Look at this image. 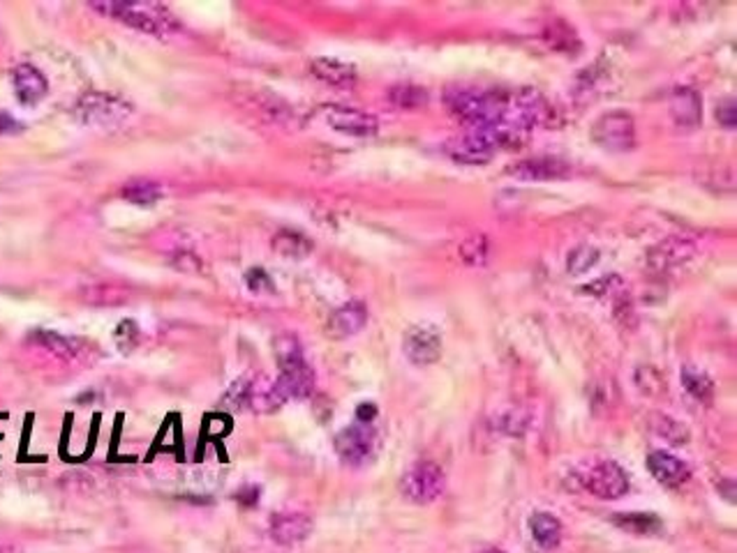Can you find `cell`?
I'll return each mask as SVG.
<instances>
[{
  "mask_svg": "<svg viewBox=\"0 0 737 553\" xmlns=\"http://www.w3.org/2000/svg\"><path fill=\"white\" fill-rule=\"evenodd\" d=\"M93 10H97L105 17L121 21L130 28H137L141 33L155 35V37H169L179 30V21L173 19L172 12L164 10L157 3H141V0H100L90 3Z\"/></svg>",
  "mask_w": 737,
  "mask_h": 553,
  "instance_id": "cell-1",
  "label": "cell"
},
{
  "mask_svg": "<svg viewBox=\"0 0 737 553\" xmlns=\"http://www.w3.org/2000/svg\"><path fill=\"white\" fill-rule=\"evenodd\" d=\"M275 358H278L280 376L278 387L285 399H306L314 390V374L303 358L301 343L291 334L275 339Z\"/></svg>",
  "mask_w": 737,
  "mask_h": 553,
  "instance_id": "cell-2",
  "label": "cell"
},
{
  "mask_svg": "<svg viewBox=\"0 0 737 553\" xmlns=\"http://www.w3.org/2000/svg\"><path fill=\"white\" fill-rule=\"evenodd\" d=\"M132 113L134 106L128 100H123L116 93H105V90L86 93L84 97H79L77 106H74V116L79 118V122L96 129L121 128Z\"/></svg>",
  "mask_w": 737,
  "mask_h": 553,
  "instance_id": "cell-3",
  "label": "cell"
},
{
  "mask_svg": "<svg viewBox=\"0 0 737 553\" xmlns=\"http://www.w3.org/2000/svg\"><path fill=\"white\" fill-rule=\"evenodd\" d=\"M502 95L486 93L479 88H456L447 93V104L456 118L467 122L469 128L499 122L502 118Z\"/></svg>",
  "mask_w": 737,
  "mask_h": 553,
  "instance_id": "cell-4",
  "label": "cell"
},
{
  "mask_svg": "<svg viewBox=\"0 0 737 553\" xmlns=\"http://www.w3.org/2000/svg\"><path fill=\"white\" fill-rule=\"evenodd\" d=\"M444 487H447L444 470L437 464H432V461L414 464L400 480L402 496L407 498L409 503L416 505L435 503L437 498L441 496V491H444Z\"/></svg>",
  "mask_w": 737,
  "mask_h": 553,
  "instance_id": "cell-5",
  "label": "cell"
},
{
  "mask_svg": "<svg viewBox=\"0 0 737 553\" xmlns=\"http://www.w3.org/2000/svg\"><path fill=\"white\" fill-rule=\"evenodd\" d=\"M592 138L594 144H599L606 150H613V153L632 150L633 144H636V122H633V116L622 109L603 113V116H599L594 120Z\"/></svg>",
  "mask_w": 737,
  "mask_h": 553,
  "instance_id": "cell-6",
  "label": "cell"
},
{
  "mask_svg": "<svg viewBox=\"0 0 737 553\" xmlns=\"http://www.w3.org/2000/svg\"><path fill=\"white\" fill-rule=\"evenodd\" d=\"M335 452L347 466H364L377 452V432L364 422L347 426L335 436Z\"/></svg>",
  "mask_w": 737,
  "mask_h": 553,
  "instance_id": "cell-7",
  "label": "cell"
},
{
  "mask_svg": "<svg viewBox=\"0 0 737 553\" xmlns=\"http://www.w3.org/2000/svg\"><path fill=\"white\" fill-rule=\"evenodd\" d=\"M585 489L601 500H615L629 491V475L615 461H599L587 470Z\"/></svg>",
  "mask_w": 737,
  "mask_h": 553,
  "instance_id": "cell-8",
  "label": "cell"
},
{
  "mask_svg": "<svg viewBox=\"0 0 737 553\" xmlns=\"http://www.w3.org/2000/svg\"><path fill=\"white\" fill-rule=\"evenodd\" d=\"M405 355L409 358V362L419 367H428L437 362L441 355V339L437 327L428 326V323L409 327L407 334H405Z\"/></svg>",
  "mask_w": 737,
  "mask_h": 553,
  "instance_id": "cell-9",
  "label": "cell"
},
{
  "mask_svg": "<svg viewBox=\"0 0 737 553\" xmlns=\"http://www.w3.org/2000/svg\"><path fill=\"white\" fill-rule=\"evenodd\" d=\"M271 540L282 547H294V544L303 542L313 532V519L303 512H280L273 515L271 525H268Z\"/></svg>",
  "mask_w": 737,
  "mask_h": 553,
  "instance_id": "cell-10",
  "label": "cell"
},
{
  "mask_svg": "<svg viewBox=\"0 0 737 553\" xmlns=\"http://www.w3.org/2000/svg\"><path fill=\"white\" fill-rule=\"evenodd\" d=\"M693 254H696V243L691 238L673 235V238H666L664 243H659L649 252L648 263L652 270L666 272L687 263L689 259H693Z\"/></svg>",
  "mask_w": 737,
  "mask_h": 553,
  "instance_id": "cell-11",
  "label": "cell"
},
{
  "mask_svg": "<svg viewBox=\"0 0 737 553\" xmlns=\"http://www.w3.org/2000/svg\"><path fill=\"white\" fill-rule=\"evenodd\" d=\"M12 83H14V90H17V97L21 104L33 106L38 102H42L49 95V81L38 67L30 65V62H23V65L14 67L12 72Z\"/></svg>",
  "mask_w": 737,
  "mask_h": 553,
  "instance_id": "cell-12",
  "label": "cell"
},
{
  "mask_svg": "<svg viewBox=\"0 0 737 553\" xmlns=\"http://www.w3.org/2000/svg\"><path fill=\"white\" fill-rule=\"evenodd\" d=\"M326 122L335 132L342 134H352V136H373L380 129V122L377 118L365 113V111L358 109H331L326 113Z\"/></svg>",
  "mask_w": 737,
  "mask_h": 553,
  "instance_id": "cell-13",
  "label": "cell"
},
{
  "mask_svg": "<svg viewBox=\"0 0 737 553\" xmlns=\"http://www.w3.org/2000/svg\"><path fill=\"white\" fill-rule=\"evenodd\" d=\"M508 173L520 180H557L571 173V166L555 157H530V160L515 161Z\"/></svg>",
  "mask_w": 737,
  "mask_h": 553,
  "instance_id": "cell-14",
  "label": "cell"
},
{
  "mask_svg": "<svg viewBox=\"0 0 737 553\" xmlns=\"http://www.w3.org/2000/svg\"><path fill=\"white\" fill-rule=\"evenodd\" d=\"M670 116L675 120L677 128L696 129L700 125L703 116V102L700 95L693 88H677L670 97Z\"/></svg>",
  "mask_w": 737,
  "mask_h": 553,
  "instance_id": "cell-15",
  "label": "cell"
},
{
  "mask_svg": "<svg viewBox=\"0 0 737 553\" xmlns=\"http://www.w3.org/2000/svg\"><path fill=\"white\" fill-rule=\"evenodd\" d=\"M648 468L654 480L664 487H682L689 480L687 464L668 452H652L648 457Z\"/></svg>",
  "mask_w": 737,
  "mask_h": 553,
  "instance_id": "cell-16",
  "label": "cell"
},
{
  "mask_svg": "<svg viewBox=\"0 0 737 553\" xmlns=\"http://www.w3.org/2000/svg\"><path fill=\"white\" fill-rule=\"evenodd\" d=\"M368 321V311L361 302H347L331 316L329 330L335 337H352L358 330H364Z\"/></svg>",
  "mask_w": 737,
  "mask_h": 553,
  "instance_id": "cell-17",
  "label": "cell"
},
{
  "mask_svg": "<svg viewBox=\"0 0 737 553\" xmlns=\"http://www.w3.org/2000/svg\"><path fill=\"white\" fill-rule=\"evenodd\" d=\"M313 74L324 83H329V86H338V88L352 86L356 81V67L349 65V62L335 61V58H317L313 62Z\"/></svg>",
  "mask_w": 737,
  "mask_h": 553,
  "instance_id": "cell-18",
  "label": "cell"
},
{
  "mask_svg": "<svg viewBox=\"0 0 737 553\" xmlns=\"http://www.w3.org/2000/svg\"><path fill=\"white\" fill-rule=\"evenodd\" d=\"M287 399L282 397L280 387L275 381H257L250 383V390H247V406L257 413H271V410L280 409L285 404Z\"/></svg>",
  "mask_w": 737,
  "mask_h": 553,
  "instance_id": "cell-19",
  "label": "cell"
},
{
  "mask_svg": "<svg viewBox=\"0 0 737 553\" xmlns=\"http://www.w3.org/2000/svg\"><path fill=\"white\" fill-rule=\"evenodd\" d=\"M530 531L534 542L543 549H555L562 542V524L550 512H536V515H532Z\"/></svg>",
  "mask_w": 737,
  "mask_h": 553,
  "instance_id": "cell-20",
  "label": "cell"
},
{
  "mask_svg": "<svg viewBox=\"0 0 737 553\" xmlns=\"http://www.w3.org/2000/svg\"><path fill=\"white\" fill-rule=\"evenodd\" d=\"M613 524L617 525V528H622L624 532H629V535L638 537L657 535V532H661V528H664L659 516L645 515V512H620V515L613 516Z\"/></svg>",
  "mask_w": 737,
  "mask_h": 553,
  "instance_id": "cell-21",
  "label": "cell"
},
{
  "mask_svg": "<svg viewBox=\"0 0 737 553\" xmlns=\"http://www.w3.org/2000/svg\"><path fill=\"white\" fill-rule=\"evenodd\" d=\"M543 39H546L550 49L559 51V54H574V51L581 49V39H578L575 30L562 19H553L543 28Z\"/></svg>",
  "mask_w": 737,
  "mask_h": 553,
  "instance_id": "cell-22",
  "label": "cell"
},
{
  "mask_svg": "<svg viewBox=\"0 0 737 553\" xmlns=\"http://www.w3.org/2000/svg\"><path fill=\"white\" fill-rule=\"evenodd\" d=\"M273 249L285 259H306L313 252V243L303 233L280 231L273 238Z\"/></svg>",
  "mask_w": 737,
  "mask_h": 553,
  "instance_id": "cell-23",
  "label": "cell"
},
{
  "mask_svg": "<svg viewBox=\"0 0 737 553\" xmlns=\"http://www.w3.org/2000/svg\"><path fill=\"white\" fill-rule=\"evenodd\" d=\"M35 342L42 346V349H46L49 353L58 355V358H74V355L79 353V343L74 342L72 337H65V334H58V332L54 330H38L33 334Z\"/></svg>",
  "mask_w": 737,
  "mask_h": 553,
  "instance_id": "cell-24",
  "label": "cell"
},
{
  "mask_svg": "<svg viewBox=\"0 0 737 553\" xmlns=\"http://www.w3.org/2000/svg\"><path fill=\"white\" fill-rule=\"evenodd\" d=\"M121 194H123V199L130 201V203L148 208V205H155L157 201L163 199V187L153 183V180H132V183L125 185Z\"/></svg>",
  "mask_w": 737,
  "mask_h": 553,
  "instance_id": "cell-25",
  "label": "cell"
},
{
  "mask_svg": "<svg viewBox=\"0 0 737 553\" xmlns=\"http://www.w3.org/2000/svg\"><path fill=\"white\" fill-rule=\"evenodd\" d=\"M389 100L398 109L414 111L421 109L428 102V93L423 88H419V86H414V83H400V86H393L389 90Z\"/></svg>",
  "mask_w": 737,
  "mask_h": 553,
  "instance_id": "cell-26",
  "label": "cell"
},
{
  "mask_svg": "<svg viewBox=\"0 0 737 553\" xmlns=\"http://www.w3.org/2000/svg\"><path fill=\"white\" fill-rule=\"evenodd\" d=\"M682 385L687 387V392L699 399V401H709L712 394H715V385H712L708 374L696 369V367H684L682 369Z\"/></svg>",
  "mask_w": 737,
  "mask_h": 553,
  "instance_id": "cell-27",
  "label": "cell"
},
{
  "mask_svg": "<svg viewBox=\"0 0 737 553\" xmlns=\"http://www.w3.org/2000/svg\"><path fill=\"white\" fill-rule=\"evenodd\" d=\"M652 426H654V432L659 433L661 438H666L670 445H687L689 432H687V426L682 425V422L673 420V417H668V415H654Z\"/></svg>",
  "mask_w": 737,
  "mask_h": 553,
  "instance_id": "cell-28",
  "label": "cell"
},
{
  "mask_svg": "<svg viewBox=\"0 0 737 553\" xmlns=\"http://www.w3.org/2000/svg\"><path fill=\"white\" fill-rule=\"evenodd\" d=\"M597 263L599 249L590 247V244H581V247H575L569 254V259H566V270H569L571 275H585V272L592 270Z\"/></svg>",
  "mask_w": 737,
  "mask_h": 553,
  "instance_id": "cell-29",
  "label": "cell"
},
{
  "mask_svg": "<svg viewBox=\"0 0 737 553\" xmlns=\"http://www.w3.org/2000/svg\"><path fill=\"white\" fill-rule=\"evenodd\" d=\"M460 256L469 266H483L488 259V240L486 235H472L460 247Z\"/></svg>",
  "mask_w": 737,
  "mask_h": 553,
  "instance_id": "cell-30",
  "label": "cell"
},
{
  "mask_svg": "<svg viewBox=\"0 0 737 553\" xmlns=\"http://www.w3.org/2000/svg\"><path fill=\"white\" fill-rule=\"evenodd\" d=\"M113 339H116L118 349L123 351V353H130L137 346V342H139V326L134 321H121L116 332H113Z\"/></svg>",
  "mask_w": 737,
  "mask_h": 553,
  "instance_id": "cell-31",
  "label": "cell"
},
{
  "mask_svg": "<svg viewBox=\"0 0 737 553\" xmlns=\"http://www.w3.org/2000/svg\"><path fill=\"white\" fill-rule=\"evenodd\" d=\"M246 282H247V286H250L252 293H271V291H273L271 276H268L264 270H259V268L247 272Z\"/></svg>",
  "mask_w": 737,
  "mask_h": 553,
  "instance_id": "cell-32",
  "label": "cell"
},
{
  "mask_svg": "<svg viewBox=\"0 0 737 553\" xmlns=\"http://www.w3.org/2000/svg\"><path fill=\"white\" fill-rule=\"evenodd\" d=\"M716 120L728 129L735 128V104H733V100L721 102V104L716 106Z\"/></svg>",
  "mask_w": 737,
  "mask_h": 553,
  "instance_id": "cell-33",
  "label": "cell"
},
{
  "mask_svg": "<svg viewBox=\"0 0 737 553\" xmlns=\"http://www.w3.org/2000/svg\"><path fill=\"white\" fill-rule=\"evenodd\" d=\"M90 295H100V298H96L93 300V302H106V304H118V302H123V298H118V291L116 288H102V286H97V288H93V291H88Z\"/></svg>",
  "mask_w": 737,
  "mask_h": 553,
  "instance_id": "cell-34",
  "label": "cell"
},
{
  "mask_svg": "<svg viewBox=\"0 0 737 553\" xmlns=\"http://www.w3.org/2000/svg\"><path fill=\"white\" fill-rule=\"evenodd\" d=\"M173 263H176V266L180 268V270H185V272H199V268H201V263H199V259H197L195 254H179L176 256V259H173Z\"/></svg>",
  "mask_w": 737,
  "mask_h": 553,
  "instance_id": "cell-35",
  "label": "cell"
},
{
  "mask_svg": "<svg viewBox=\"0 0 737 553\" xmlns=\"http://www.w3.org/2000/svg\"><path fill=\"white\" fill-rule=\"evenodd\" d=\"M21 129V122L14 120V118H12L10 113H5V111H0V134H19Z\"/></svg>",
  "mask_w": 737,
  "mask_h": 553,
  "instance_id": "cell-36",
  "label": "cell"
},
{
  "mask_svg": "<svg viewBox=\"0 0 737 553\" xmlns=\"http://www.w3.org/2000/svg\"><path fill=\"white\" fill-rule=\"evenodd\" d=\"M377 417V406L365 401L356 409V422H364V425H373V420Z\"/></svg>",
  "mask_w": 737,
  "mask_h": 553,
  "instance_id": "cell-37",
  "label": "cell"
},
{
  "mask_svg": "<svg viewBox=\"0 0 737 553\" xmlns=\"http://www.w3.org/2000/svg\"><path fill=\"white\" fill-rule=\"evenodd\" d=\"M488 553H502V551H488Z\"/></svg>",
  "mask_w": 737,
  "mask_h": 553,
  "instance_id": "cell-38",
  "label": "cell"
}]
</instances>
